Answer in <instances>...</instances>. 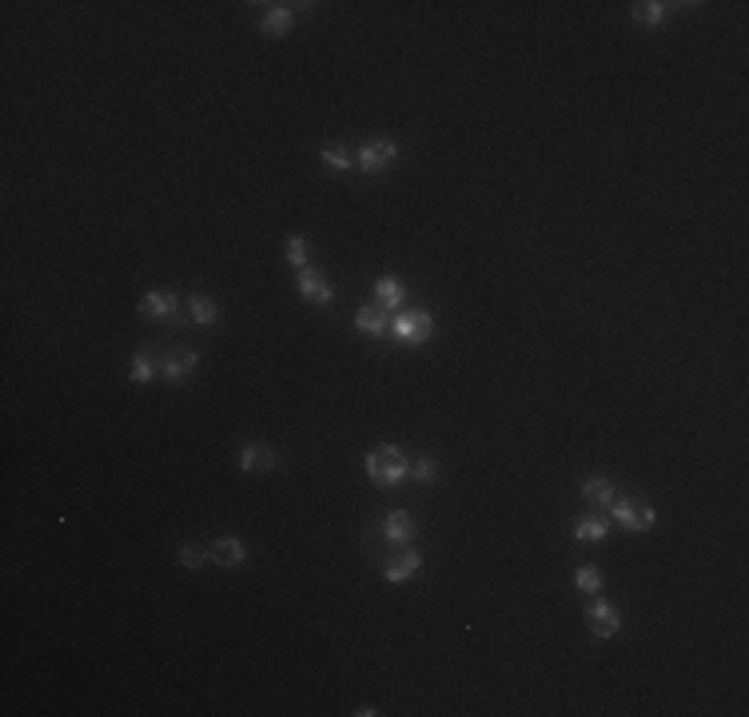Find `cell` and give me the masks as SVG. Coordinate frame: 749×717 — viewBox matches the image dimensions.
Segmentation results:
<instances>
[{"label":"cell","instance_id":"cell-1","mask_svg":"<svg viewBox=\"0 0 749 717\" xmlns=\"http://www.w3.org/2000/svg\"><path fill=\"white\" fill-rule=\"evenodd\" d=\"M363 466H367V478H371L374 486H383V490H395V486L407 478V466H411V458H407V450L395 447V442H379V447L367 450Z\"/></svg>","mask_w":749,"mask_h":717},{"label":"cell","instance_id":"cell-2","mask_svg":"<svg viewBox=\"0 0 749 717\" xmlns=\"http://www.w3.org/2000/svg\"><path fill=\"white\" fill-rule=\"evenodd\" d=\"M391 335H395L403 347L431 343V335H435V315H431L427 307H407V311L395 315V323H391Z\"/></svg>","mask_w":749,"mask_h":717},{"label":"cell","instance_id":"cell-3","mask_svg":"<svg viewBox=\"0 0 749 717\" xmlns=\"http://www.w3.org/2000/svg\"><path fill=\"white\" fill-rule=\"evenodd\" d=\"M610 518L630 534H646V531L658 526V510L642 499H614L610 502Z\"/></svg>","mask_w":749,"mask_h":717},{"label":"cell","instance_id":"cell-4","mask_svg":"<svg viewBox=\"0 0 749 717\" xmlns=\"http://www.w3.org/2000/svg\"><path fill=\"white\" fill-rule=\"evenodd\" d=\"M399 160V144L391 140V136H374V140H367L359 152H355V164H359V172H387L391 164Z\"/></svg>","mask_w":749,"mask_h":717},{"label":"cell","instance_id":"cell-5","mask_svg":"<svg viewBox=\"0 0 749 717\" xmlns=\"http://www.w3.org/2000/svg\"><path fill=\"white\" fill-rule=\"evenodd\" d=\"M195 367H200V351L192 347H172L164 358H160V379H168L172 387H180L184 379H192Z\"/></svg>","mask_w":749,"mask_h":717},{"label":"cell","instance_id":"cell-6","mask_svg":"<svg viewBox=\"0 0 749 717\" xmlns=\"http://www.w3.org/2000/svg\"><path fill=\"white\" fill-rule=\"evenodd\" d=\"M140 315L144 319H156V323H172L180 315V295L164 292V287H152V292L140 295Z\"/></svg>","mask_w":749,"mask_h":717},{"label":"cell","instance_id":"cell-7","mask_svg":"<svg viewBox=\"0 0 749 717\" xmlns=\"http://www.w3.org/2000/svg\"><path fill=\"white\" fill-rule=\"evenodd\" d=\"M586 626H590L594 638H614L618 630H622V618H618V610L606 602V598L594 594V602L586 606Z\"/></svg>","mask_w":749,"mask_h":717},{"label":"cell","instance_id":"cell-8","mask_svg":"<svg viewBox=\"0 0 749 717\" xmlns=\"http://www.w3.org/2000/svg\"><path fill=\"white\" fill-rule=\"evenodd\" d=\"M300 295H303V303H311V307H331V303H335V287H331V279L319 276L315 268L300 271Z\"/></svg>","mask_w":749,"mask_h":717},{"label":"cell","instance_id":"cell-9","mask_svg":"<svg viewBox=\"0 0 749 717\" xmlns=\"http://www.w3.org/2000/svg\"><path fill=\"white\" fill-rule=\"evenodd\" d=\"M208 554H211V562L216 566H224V570H235V566H243L248 562V542L243 538H235V534H224V538H216V542L208 546Z\"/></svg>","mask_w":749,"mask_h":717},{"label":"cell","instance_id":"cell-10","mask_svg":"<svg viewBox=\"0 0 749 717\" xmlns=\"http://www.w3.org/2000/svg\"><path fill=\"white\" fill-rule=\"evenodd\" d=\"M235 463H240L243 471L268 474V471H276V466H279V450L268 447V442H243L240 455H235Z\"/></svg>","mask_w":749,"mask_h":717},{"label":"cell","instance_id":"cell-11","mask_svg":"<svg viewBox=\"0 0 749 717\" xmlns=\"http://www.w3.org/2000/svg\"><path fill=\"white\" fill-rule=\"evenodd\" d=\"M423 570V554L415 550V546H407L399 558H391V562H383V578H387L391 586H403V582H411L415 574Z\"/></svg>","mask_w":749,"mask_h":717},{"label":"cell","instance_id":"cell-12","mask_svg":"<svg viewBox=\"0 0 749 717\" xmlns=\"http://www.w3.org/2000/svg\"><path fill=\"white\" fill-rule=\"evenodd\" d=\"M295 29V8L292 4H268L259 16V32L263 37H279L284 40L287 32Z\"/></svg>","mask_w":749,"mask_h":717},{"label":"cell","instance_id":"cell-13","mask_svg":"<svg viewBox=\"0 0 749 717\" xmlns=\"http://www.w3.org/2000/svg\"><path fill=\"white\" fill-rule=\"evenodd\" d=\"M383 538H387L391 546H411L415 542V515L411 510H391V515L383 518Z\"/></svg>","mask_w":749,"mask_h":717},{"label":"cell","instance_id":"cell-14","mask_svg":"<svg viewBox=\"0 0 749 717\" xmlns=\"http://www.w3.org/2000/svg\"><path fill=\"white\" fill-rule=\"evenodd\" d=\"M674 12H678V4H666V0H642V4L630 8L634 24H642V29H662Z\"/></svg>","mask_w":749,"mask_h":717},{"label":"cell","instance_id":"cell-15","mask_svg":"<svg viewBox=\"0 0 749 717\" xmlns=\"http://www.w3.org/2000/svg\"><path fill=\"white\" fill-rule=\"evenodd\" d=\"M187 315H192V323H195V327H216V323H219V315H224V311H219V303H216L211 295L192 292V295H187Z\"/></svg>","mask_w":749,"mask_h":717},{"label":"cell","instance_id":"cell-16","mask_svg":"<svg viewBox=\"0 0 749 717\" xmlns=\"http://www.w3.org/2000/svg\"><path fill=\"white\" fill-rule=\"evenodd\" d=\"M614 499H618V490H614V482H610L606 474H590L582 482V502H586V507H598L602 510V507H610Z\"/></svg>","mask_w":749,"mask_h":717},{"label":"cell","instance_id":"cell-17","mask_svg":"<svg viewBox=\"0 0 749 717\" xmlns=\"http://www.w3.org/2000/svg\"><path fill=\"white\" fill-rule=\"evenodd\" d=\"M355 331L367 339L387 335L391 323H387V315H383V307H359V311H355Z\"/></svg>","mask_w":749,"mask_h":717},{"label":"cell","instance_id":"cell-18","mask_svg":"<svg viewBox=\"0 0 749 717\" xmlns=\"http://www.w3.org/2000/svg\"><path fill=\"white\" fill-rule=\"evenodd\" d=\"M160 375V363H156V355H152V347H140V351L132 355V363H128V383H152Z\"/></svg>","mask_w":749,"mask_h":717},{"label":"cell","instance_id":"cell-19","mask_svg":"<svg viewBox=\"0 0 749 717\" xmlns=\"http://www.w3.org/2000/svg\"><path fill=\"white\" fill-rule=\"evenodd\" d=\"M606 538H610V518L586 515L574 523V542H606Z\"/></svg>","mask_w":749,"mask_h":717},{"label":"cell","instance_id":"cell-20","mask_svg":"<svg viewBox=\"0 0 749 717\" xmlns=\"http://www.w3.org/2000/svg\"><path fill=\"white\" fill-rule=\"evenodd\" d=\"M374 295H379V307H383V311H395V307H403L407 287L399 284L395 276H379V279H374Z\"/></svg>","mask_w":749,"mask_h":717},{"label":"cell","instance_id":"cell-21","mask_svg":"<svg viewBox=\"0 0 749 717\" xmlns=\"http://www.w3.org/2000/svg\"><path fill=\"white\" fill-rule=\"evenodd\" d=\"M176 562H180L184 570H203L211 562V554H208V546H200V542H180L176 546Z\"/></svg>","mask_w":749,"mask_h":717},{"label":"cell","instance_id":"cell-22","mask_svg":"<svg viewBox=\"0 0 749 717\" xmlns=\"http://www.w3.org/2000/svg\"><path fill=\"white\" fill-rule=\"evenodd\" d=\"M407 478H415V482H423V486L439 482V463L431 455H415L411 466H407Z\"/></svg>","mask_w":749,"mask_h":717},{"label":"cell","instance_id":"cell-23","mask_svg":"<svg viewBox=\"0 0 749 717\" xmlns=\"http://www.w3.org/2000/svg\"><path fill=\"white\" fill-rule=\"evenodd\" d=\"M284 260L292 263L295 271H303V268H311V247H308V239L303 235H292L284 243Z\"/></svg>","mask_w":749,"mask_h":717},{"label":"cell","instance_id":"cell-24","mask_svg":"<svg viewBox=\"0 0 749 717\" xmlns=\"http://www.w3.org/2000/svg\"><path fill=\"white\" fill-rule=\"evenodd\" d=\"M602 582H606V574H602L598 566H578V570H574V586H578L582 594H590V598L602 594Z\"/></svg>","mask_w":749,"mask_h":717},{"label":"cell","instance_id":"cell-25","mask_svg":"<svg viewBox=\"0 0 749 717\" xmlns=\"http://www.w3.org/2000/svg\"><path fill=\"white\" fill-rule=\"evenodd\" d=\"M319 160L327 164V172H351V152H347V148L327 144V148H319Z\"/></svg>","mask_w":749,"mask_h":717},{"label":"cell","instance_id":"cell-26","mask_svg":"<svg viewBox=\"0 0 749 717\" xmlns=\"http://www.w3.org/2000/svg\"><path fill=\"white\" fill-rule=\"evenodd\" d=\"M355 713H359V717H379L383 710H374V705H359V710H355Z\"/></svg>","mask_w":749,"mask_h":717}]
</instances>
